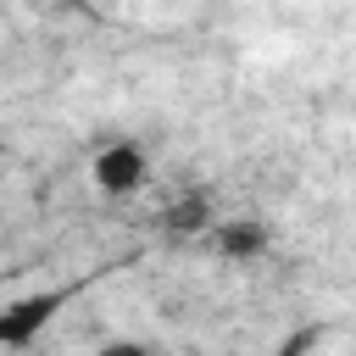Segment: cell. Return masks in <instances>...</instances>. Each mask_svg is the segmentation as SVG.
I'll return each instance as SVG.
<instances>
[{"mask_svg":"<svg viewBox=\"0 0 356 356\" xmlns=\"http://www.w3.org/2000/svg\"><path fill=\"white\" fill-rule=\"evenodd\" d=\"M217 245H222V256H256V250H267V228L261 222H222Z\"/></svg>","mask_w":356,"mask_h":356,"instance_id":"obj_3","label":"cell"},{"mask_svg":"<svg viewBox=\"0 0 356 356\" xmlns=\"http://www.w3.org/2000/svg\"><path fill=\"white\" fill-rule=\"evenodd\" d=\"M145 172H150V161H145V150L134 139H117V145H106L95 156V184L106 195H134L145 184Z\"/></svg>","mask_w":356,"mask_h":356,"instance_id":"obj_1","label":"cell"},{"mask_svg":"<svg viewBox=\"0 0 356 356\" xmlns=\"http://www.w3.org/2000/svg\"><path fill=\"white\" fill-rule=\"evenodd\" d=\"M100 356H150V350H145V345H134V339H117V345H106Z\"/></svg>","mask_w":356,"mask_h":356,"instance_id":"obj_4","label":"cell"},{"mask_svg":"<svg viewBox=\"0 0 356 356\" xmlns=\"http://www.w3.org/2000/svg\"><path fill=\"white\" fill-rule=\"evenodd\" d=\"M61 312V295L50 289V295H22V300H11L6 312H0V345H28L33 334H44V323Z\"/></svg>","mask_w":356,"mask_h":356,"instance_id":"obj_2","label":"cell"}]
</instances>
